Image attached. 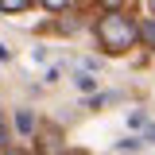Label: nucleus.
<instances>
[{
	"label": "nucleus",
	"mask_w": 155,
	"mask_h": 155,
	"mask_svg": "<svg viewBox=\"0 0 155 155\" xmlns=\"http://www.w3.org/2000/svg\"><path fill=\"white\" fill-rule=\"evenodd\" d=\"M136 35H140L136 23H132L128 16H120L116 8H113V12H105L101 23H97V39H101V47H105L109 54H124V51L136 43Z\"/></svg>",
	"instance_id": "nucleus-1"
},
{
	"label": "nucleus",
	"mask_w": 155,
	"mask_h": 155,
	"mask_svg": "<svg viewBox=\"0 0 155 155\" xmlns=\"http://www.w3.org/2000/svg\"><path fill=\"white\" fill-rule=\"evenodd\" d=\"M136 31H140V39H143L147 47H155V16H147L140 27H136Z\"/></svg>",
	"instance_id": "nucleus-2"
},
{
	"label": "nucleus",
	"mask_w": 155,
	"mask_h": 155,
	"mask_svg": "<svg viewBox=\"0 0 155 155\" xmlns=\"http://www.w3.org/2000/svg\"><path fill=\"white\" fill-rule=\"evenodd\" d=\"M27 4H31V0H0V8H4V12H23Z\"/></svg>",
	"instance_id": "nucleus-3"
},
{
	"label": "nucleus",
	"mask_w": 155,
	"mask_h": 155,
	"mask_svg": "<svg viewBox=\"0 0 155 155\" xmlns=\"http://www.w3.org/2000/svg\"><path fill=\"white\" fill-rule=\"evenodd\" d=\"M16 124H19V132H31V128H35V116H31V113H19Z\"/></svg>",
	"instance_id": "nucleus-4"
},
{
	"label": "nucleus",
	"mask_w": 155,
	"mask_h": 155,
	"mask_svg": "<svg viewBox=\"0 0 155 155\" xmlns=\"http://www.w3.org/2000/svg\"><path fill=\"white\" fill-rule=\"evenodd\" d=\"M93 85H97V81H93L89 74H78V89H85V93H93Z\"/></svg>",
	"instance_id": "nucleus-5"
},
{
	"label": "nucleus",
	"mask_w": 155,
	"mask_h": 155,
	"mask_svg": "<svg viewBox=\"0 0 155 155\" xmlns=\"http://www.w3.org/2000/svg\"><path fill=\"white\" fill-rule=\"evenodd\" d=\"M66 4H70V0H43V8H51V12H62Z\"/></svg>",
	"instance_id": "nucleus-6"
},
{
	"label": "nucleus",
	"mask_w": 155,
	"mask_h": 155,
	"mask_svg": "<svg viewBox=\"0 0 155 155\" xmlns=\"http://www.w3.org/2000/svg\"><path fill=\"white\" fill-rule=\"evenodd\" d=\"M8 143V132H4V116H0V147Z\"/></svg>",
	"instance_id": "nucleus-7"
},
{
	"label": "nucleus",
	"mask_w": 155,
	"mask_h": 155,
	"mask_svg": "<svg viewBox=\"0 0 155 155\" xmlns=\"http://www.w3.org/2000/svg\"><path fill=\"white\" fill-rule=\"evenodd\" d=\"M143 143H155V128H147V132H143Z\"/></svg>",
	"instance_id": "nucleus-8"
},
{
	"label": "nucleus",
	"mask_w": 155,
	"mask_h": 155,
	"mask_svg": "<svg viewBox=\"0 0 155 155\" xmlns=\"http://www.w3.org/2000/svg\"><path fill=\"white\" fill-rule=\"evenodd\" d=\"M101 4H105L109 12H113V8H120V0H101Z\"/></svg>",
	"instance_id": "nucleus-9"
},
{
	"label": "nucleus",
	"mask_w": 155,
	"mask_h": 155,
	"mask_svg": "<svg viewBox=\"0 0 155 155\" xmlns=\"http://www.w3.org/2000/svg\"><path fill=\"white\" fill-rule=\"evenodd\" d=\"M147 8H151V12H155V0H147Z\"/></svg>",
	"instance_id": "nucleus-10"
},
{
	"label": "nucleus",
	"mask_w": 155,
	"mask_h": 155,
	"mask_svg": "<svg viewBox=\"0 0 155 155\" xmlns=\"http://www.w3.org/2000/svg\"><path fill=\"white\" fill-rule=\"evenodd\" d=\"M8 155H27V151H8Z\"/></svg>",
	"instance_id": "nucleus-11"
}]
</instances>
